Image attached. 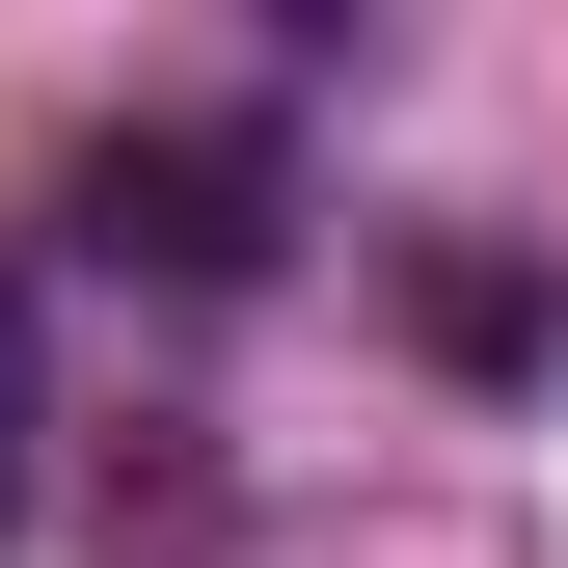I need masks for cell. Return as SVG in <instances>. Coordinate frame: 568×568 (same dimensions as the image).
<instances>
[{
	"label": "cell",
	"mask_w": 568,
	"mask_h": 568,
	"mask_svg": "<svg viewBox=\"0 0 568 568\" xmlns=\"http://www.w3.org/2000/svg\"><path fill=\"white\" fill-rule=\"evenodd\" d=\"M406 325H434L460 379H541V352H568V298H541V271H487V244H460V271H406Z\"/></svg>",
	"instance_id": "2"
},
{
	"label": "cell",
	"mask_w": 568,
	"mask_h": 568,
	"mask_svg": "<svg viewBox=\"0 0 568 568\" xmlns=\"http://www.w3.org/2000/svg\"><path fill=\"white\" fill-rule=\"evenodd\" d=\"M28 434H54V352H28V298H0V541H28Z\"/></svg>",
	"instance_id": "3"
},
{
	"label": "cell",
	"mask_w": 568,
	"mask_h": 568,
	"mask_svg": "<svg viewBox=\"0 0 568 568\" xmlns=\"http://www.w3.org/2000/svg\"><path fill=\"white\" fill-rule=\"evenodd\" d=\"M82 244H109V271H190V298H244V271L298 244V163H271V135H82Z\"/></svg>",
	"instance_id": "1"
}]
</instances>
